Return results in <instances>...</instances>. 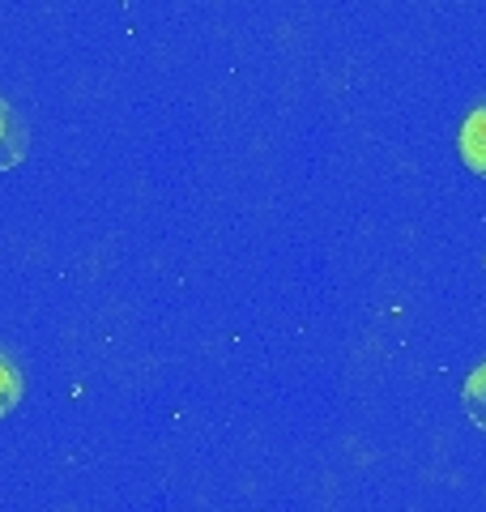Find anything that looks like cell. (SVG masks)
Wrapping results in <instances>:
<instances>
[{"instance_id": "obj_4", "label": "cell", "mask_w": 486, "mask_h": 512, "mask_svg": "<svg viewBox=\"0 0 486 512\" xmlns=\"http://www.w3.org/2000/svg\"><path fill=\"white\" fill-rule=\"evenodd\" d=\"M18 402H22V372L0 355V419L18 410Z\"/></svg>"}, {"instance_id": "obj_1", "label": "cell", "mask_w": 486, "mask_h": 512, "mask_svg": "<svg viewBox=\"0 0 486 512\" xmlns=\"http://www.w3.org/2000/svg\"><path fill=\"white\" fill-rule=\"evenodd\" d=\"M26 150H30V133H26L22 116L5 99H0V171L18 167L22 158H26Z\"/></svg>"}, {"instance_id": "obj_2", "label": "cell", "mask_w": 486, "mask_h": 512, "mask_svg": "<svg viewBox=\"0 0 486 512\" xmlns=\"http://www.w3.org/2000/svg\"><path fill=\"white\" fill-rule=\"evenodd\" d=\"M457 146H461L465 167L486 180V103H482V107H474V111L465 116V124H461V141H457Z\"/></svg>"}, {"instance_id": "obj_3", "label": "cell", "mask_w": 486, "mask_h": 512, "mask_svg": "<svg viewBox=\"0 0 486 512\" xmlns=\"http://www.w3.org/2000/svg\"><path fill=\"white\" fill-rule=\"evenodd\" d=\"M461 397H465V414H469V423L486 431V363L469 372L465 393H461Z\"/></svg>"}]
</instances>
